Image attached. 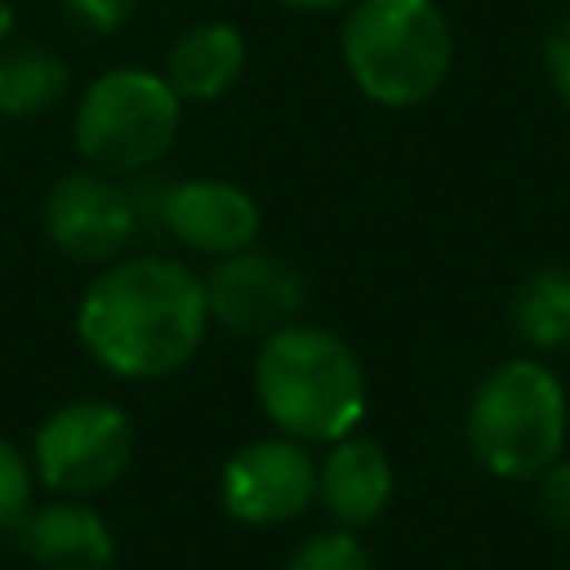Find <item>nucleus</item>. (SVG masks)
Segmentation results:
<instances>
[{
    "instance_id": "15",
    "label": "nucleus",
    "mask_w": 570,
    "mask_h": 570,
    "mask_svg": "<svg viewBox=\"0 0 570 570\" xmlns=\"http://www.w3.org/2000/svg\"><path fill=\"white\" fill-rule=\"evenodd\" d=\"M71 89L67 62L45 45H9L0 49V116H45Z\"/></svg>"
},
{
    "instance_id": "11",
    "label": "nucleus",
    "mask_w": 570,
    "mask_h": 570,
    "mask_svg": "<svg viewBox=\"0 0 570 570\" xmlns=\"http://www.w3.org/2000/svg\"><path fill=\"white\" fill-rule=\"evenodd\" d=\"M396 476L392 459L379 441L347 432L330 445L325 463H316V503L338 530H365L374 525L392 503Z\"/></svg>"
},
{
    "instance_id": "16",
    "label": "nucleus",
    "mask_w": 570,
    "mask_h": 570,
    "mask_svg": "<svg viewBox=\"0 0 570 570\" xmlns=\"http://www.w3.org/2000/svg\"><path fill=\"white\" fill-rule=\"evenodd\" d=\"M285 570H374V557L356 539V530H338L334 525V530H321V534L303 539L289 552Z\"/></svg>"
},
{
    "instance_id": "9",
    "label": "nucleus",
    "mask_w": 570,
    "mask_h": 570,
    "mask_svg": "<svg viewBox=\"0 0 570 570\" xmlns=\"http://www.w3.org/2000/svg\"><path fill=\"white\" fill-rule=\"evenodd\" d=\"M223 508L245 525H285L316 503V459L294 436H258L223 463Z\"/></svg>"
},
{
    "instance_id": "1",
    "label": "nucleus",
    "mask_w": 570,
    "mask_h": 570,
    "mask_svg": "<svg viewBox=\"0 0 570 570\" xmlns=\"http://www.w3.org/2000/svg\"><path fill=\"white\" fill-rule=\"evenodd\" d=\"M209 325L205 285L165 254H129L85 289L76 334L85 352L120 379H165L191 361Z\"/></svg>"
},
{
    "instance_id": "13",
    "label": "nucleus",
    "mask_w": 570,
    "mask_h": 570,
    "mask_svg": "<svg viewBox=\"0 0 570 570\" xmlns=\"http://www.w3.org/2000/svg\"><path fill=\"white\" fill-rule=\"evenodd\" d=\"M245 71V40L232 22H196L165 53V80L178 98L209 102L227 94Z\"/></svg>"
},
{
    "instance_id": "19",
    "label": "nucleus",
    "mask_w": 570,
    "mask_h": 570,
    "mask_svg": "<svg viewBox=\"0 0 570 570\" xmlns=\"http://www.w3.org/2000/svg\"><path fill=\"white\" fill-rule=\"evenodd\" d=\"M58 4L71 22H80L85 31H98V36L125 27L138 9V0H58Z\"/></svg>"
},
{
    "instance_id": "8",
    "label": "nucleus",
    "mask_w": 570,
    "mask_h": 570,
    "mask_svg": "<svg viewBox=\"0 0 570 570\" xmlns=\"http://www.w3.org/2000/svg\"><path fill=\"white\" fill-rule=\"evenodd\" d=\"M200 285H205L209 321H218L227 334H240V338H267L294 325V316L307 303L303 272L258 245L223 254Z\"/></svg>"
},
{
    "instance_id": "14",
    "label": "nucleus",
    "mask_w": 570,
    "mask_h": 570,
    "mask_svg": "<svg viewBox=\"0 0 570 570\" xmlns=\"http://www.w3.org/2000/svg\"><path fill=\"white\" fill-rule=\"evenodd\" d=\"M508 321L530 352L570 347V267H534L512 289Z\"/></svg>"
},
{
    "instance_id": "5",
    "label": "nucleus",
    "mask_w": 570,
    "mask_h": 570,
    "mask_svg": "<svg viewBox=\"0 0 570 570\" xmlns=\"http://www.w3.org/2000/svg\"><path fill=\"white\" fill-rule=\"evenodd\" d=\"M183 98L169 89L165 76L142 67L102 71L76 107V147L102 174H142L156 165L183 120Z\"/></svg>"
},
{
    "instance_id": "17",
    "label": "nucleus",
    "mask_w": 570,
    "mask_h": 570,
    "mask_svg": "<svg viewBox=\"0 0 570 570\" xmlns=\"http://www.w3.org/2000/svg\"><path fill=\"white\" fill-rule=\"evenodd\" d=\"M31 485H36L31 459H22L18 445L0 436V530H13L31 512Z\"/></svg>"
},
{
    "instance_id": "20",
    "label": "nucleus",
    "mask_w": 570,
    "mask_h": 570,
    "mask_svg": "<svg viewBox=\"0 0 570 570\" xmlns=\"http://www.w3.org/2000/svg\"><path fill=\"white\" fill-rule=\"evenodd\" d=\"M543 71H548V85L552 94L570 107V13L548 31L543 40Z\"/></svg>"
},
{
    "instance_id": "3",
    "label": "nucleus",
    "mask_w": 570,
    "mask_h": 570,
    "mask_svg": "<svg viewBox=\"0 0 570 570\" xmlns=\"http://www.w3.org/2000/svg\"><path fill=\"white\" fill-rule=\"evenodd\" d=\"M566 387L534 356H512L485 370L463 414L472 459L503 481H534L552 468L566 450Z\"/></svg>"
},
{
    "instance_id": "4",
    "label": "nucleus",
    "mask_w": 570,
    "mask_h": 570,
    "mask_svg": "<svg viewBox=\"0 0 570 570\" xmlns=\"http://www.w3.org/2000/svg\"><path fill=\"white\" fill-rule=\"evenodd\" d=\"M343 62L379 107L428 102L454 62V36L436 0H356L343 22Z\"/></svg>"
},
{
    "instance_id": "21",
    "label": "nucleus",
    "mask_w": 570,
    "mask_h": 570,
    "mask_svg": "<svg viewBox=\"0 0 570 570\" xmlns=\"http://www.w3.org/2000/svg\"><path fill=\"white\" fill-rule=\"evenodd\" d=\"M281 4H289V9H298V13H330V9H338L343 0H281Z\"/></svg>"
},
{
    "instance_id": "18",
    "label": "nucleus",
    "mask_w": 570,
    "mask_h": 570,
    "mask_svg": "<svg viewBox=\"0 0 570 570\" xmlns=\"http://www.w3.org/2000/svg\"><path fill=\"white\" fill-rule=\"evenodd\" d=\"M534 503L552 530L570 534V459H557L552 468H543L534 476Z\"/></svg>"
},
{
    "instance_id": "10",
    "label": "nucleus",
    "mask_w": 570,
    "mask_h": 570,
    "mask_svg": "<svg viewBox=\"0 0 570 570\" xmlns=\"http://www.w3.org/2000/svg\"><path fill=\"white\" fill-rule=\"evenodd\" d=\"M156 227H165L187 249L209 258L249 249L258 236V200L227 178H187L160 191Z\"/></svg>"
},
{
    "instance_id": "6",
    "label": "nucleus",
    "mask_w": 570,
    "mask_h": 570,
    "mask_svg": "<svg viewBox=\"0 0 570 570\" xmlns=\"http://www.w3.org/2000/svg\"><path fill=\"white\" fill-rule=\"evenodd\" d=\"M134 459V423L111 401L58 405L31 441V472L62 499H89L111 490Z\"/></svg>"
},
{
    "instance_id": "22",
    "label": "nucleus",
    "mask_w": 570,
    "mask_h": 570,
    "mask_svg": "<svg viewBox=\"0 0 570 570\" xmlns=\"http://www.w3.org/2000/svg\"><path fill=\"white\" fill-rule=\"evenodd\" d=\"M13 27H18V13H13V4H9V0H0V45L13 36Z\"/></svg>"
},
{
    "instance_id": "12",
    "label": "nucleus",
    "mask_w": 570,
    "mask_h": 570,
    "mask_svg": "<svg viewBox=\"0 0 570 570\" xmlns=\"http://www.w3.org/2000/svg\"><path fill=\"white\" fill-rule=\"evenodd\" d=\"M18 548L36 570H111L116 566V534L98 508L85 499H58L31 508L18 525Z\"/></svg>"
},
{
    "instance_id": "2",
    "label": "nucleus",
    "mask_w": 570,
    "mask_h": 570,
    "mask_svg": "<svg viewBox=\"0 0 570 570\" xmlns=\"http://www.w3.org/2000/svg\"><path fill=\"white\" fill-rule=\"evenodd\" d=\"M254 396L281 436L334 445L365 419V370L338 334L294 321L263 338Z\"/></svg>"
},
{
    "instance_id": "7",
    "label": "nucleus",
    "mask_w": 570,
    "mask_h": 570,
    "mask_svg": "<svg viewBox=\"0 0 570 570\" xmlns=\"http://www.w3.org/2000/svg\"><path fill=\"white\" fill-rule=\"evenodd\" d=\"M142 214L129 187L102 169H71L45 196V236L76 263H116L138 240Z\"/></svg>"
}]
</instances>
